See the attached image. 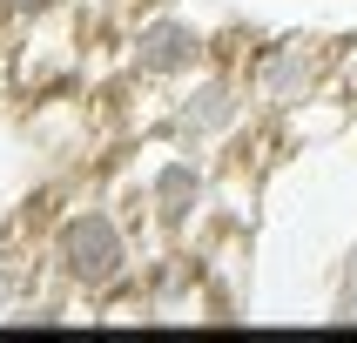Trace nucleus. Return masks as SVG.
Listing matches in <instances>:
<instances>
[{
  "mask_svg": "<svg viewBox=\"0 0 357 343\" xmlns=\"http://www.w3.org/2000/svg\"><path fill=\"white\" fill-rule=\"evenodd\" d=\"M47 262H54V276L75 289V296H108L121 282L135 276V249H128V229L108 202H81L68 216L54 222V236H47Z\"/></svg>",
  "mask_w": 357,
  "mask_h": 343,
  "instance_id": "nucleus-1",
  "label": "nucleus"
},
{
  "mask_svg": "<svg viewBox=\"0 0 357 343\" xmlns=\"http://www.w3.org/2000/svg\"><path fill=\"white\" fill-rule=\"evenodd\" d=\"M250 81L229 74V67H202V74L182 81V95H176V141L182 148H209V141H229L243 128V115H250Z\"/></svg>",
  "mask_w": 357,
  "mask_h": 343,
  "instance_id": "nucleus-2",
  "label": "nucleus"
},
{
  "mask_svg": "<svg viewBox=\"0 0 357 343\" xmlns=\"http://www.w3.org/2000/svg\"><path fill=\"white\" fill-rule=\"evenodd\" d=\"M128 61H135L142 81H189L209 61V34L189 14H149L128 40Z\"/></svg>",
  "mask_w": 357,
  "mask_h": 343,
  "instance_id": "nucleus-3",
  "label": "nucleus"
},
{
  "mask_svg": "<svg viewBox=\"0 0 357 343\" xmlns=\"http://www.w3.org/2000/svg\"><path fill=\"white\" fill-rule=\"evenodd\" d=\"M142 196H149V216H155L169 236H182V229H196V216L209 209L216 182H209V161L202 155H162L155 168H149V182H142Z\"/></svg>",
  "mask_w": 357,
  "mask_h": 343,
  "instance_id": "nucleus-4",
  "label": "nucleus"
},
{
  "mask_svg": "<svg viewBox=\"0 0 357 343\" xmlns=\"http://www.w3.org/2000/svg\"><path fill=\"white\" fill-rule=\"evenodd\" d=\"M250 88H257L263 108H303V101H317L324 88V47L317 40H277V47H263V61L250 67Z\"/></svg>",
  "mask_w": 357,
  "mask_h": 343,
  "instance_id": "nucleus-5",
  "label": "nucleus"
},
{
  "mask_svg": "<svg viewBox=\"0 0 357 343\" xmlns=\"http://www.w3.org/2000/svg\"><path fill=\"white\" fill-rule=\"evenodd\" d=\"M61 0H0V14L7 20H40V14H54Z\"/></svg>",
  "mask_w": 357,
  "mask_h": 343,
  "instance_id": "nucleus-6",
  "label": "nucleus"
},
{
  "mask_svg": "<svg viewBox=\"0 0 357 343\" xmlns=\"http://www.w3.org/2000/svg\"><path fill=\"white\" fill-rule=\"evenodd\" d=\"M0 296H7V262H0Z\"/></svg>",
  "mask_w": 357,
  "mask_h": 343,
  "instance_id": "nucleus-7",
  "label": "nucleus"
},
{
  "mask_svg": "<svg viewBox=\"0 0 357 343\" xmlns=\"http://www.w3.org/2000/svg\"><path fill=\"white\" fill-rule=\"evenodd\" d=\"M344 323H357V303H351V317H344Z\"/></svg>",
  "mask_w": 357,
  "mask_h": 343,
  "instance_id": "nucleus-8",
  "label": "nucleus"
}]
</instances>
